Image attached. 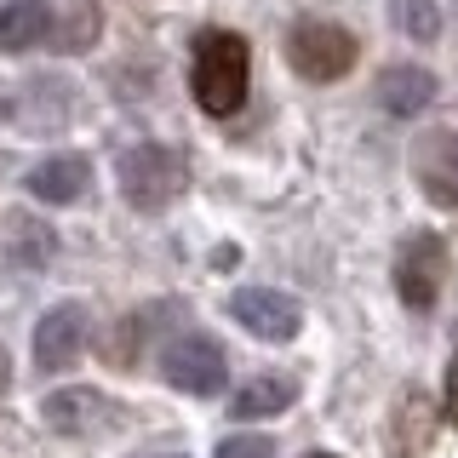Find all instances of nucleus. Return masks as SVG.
I'll return each instance as SVG.
<instances>
[{
	"mask_svg": "<svg viewBox=\"0 0 458 458\" xmlns=\"http://www.w3.org/2000/svg\"><path fill=\"white\" fill-rule=\"evenodd\" d=\"M247 75H252V52L241 35L229 29H207L195 40V69H190V86H195V104L207 114H235L247 104Z\"/></svg>",
	"mask_w": 458,
	"mask_h": 458,
	"instance_id": "f257e3e1",
	"label": "nucleus"
},
{
	"mask_svg": "<svg viewBox=\"0 0 458 458\" xmlns=\"http://www.w3.org/2000/svg\"><path fill=\"white\" fill-rule=\"evenodd\" d=\"M183 190H190V166H183L178 149H166V143H138V149L121 155V195L132 200L138 212H166Z\"/></svg>",
	"mask_w": 458,
	"mask_h": 458,
	"instance_id": "f03ea898",
	"label": "nucleus"
},
{
	"mask_svg": "<svg viewBox=\"0 0 458 458\" xmlns=\"http://www.w3.org/2000/svg\"><path fill=\"white\" fill-rule=\"evenodd\" d=\"M355 52H361L355 35L327 18H298L293 35H286V64L304 81H344L355 69Z\"/></svg>",
	"mask_w": 458,
	"mask_h": 458,
	"instance_id": "7ed1b4c3",
	"label": "nucleus"
},
{
	"mask_svg": "<svg viewBox=\"0 0 458 458\" xmlns=\"http://www.w3.org/2000/svg\"><path fill=\"white\" fill-rule=\"evenodd\" d=\"M441 281H447V241L441 235H407L401 241V258H395V293L412 315H429L441 298Z\"/></svg>",
	"mask_w": 458,
	"mask_h": 458,
	"instance_id": "20e7f679",
	"label": "nucleus"
},
{
	"mask_svg": "<svg viewBox=\"0 0 458 458\" xmlns=\"http://www.w3.org/2000/svg\"><path fill=\"white\" fill-rule=\"evenodd\" d=\"M166 384L172 390H183V395H218L224 390V378H229V361H224V344L218 338H178V344H166Z\"/></svg>",
	"mask_w": 458,
	"mask_h": 458,
	"instance_id": "39448f33",
	"label": "nucleus"
},
{
	"mask_svg": "<svg viewBox=\"0 0 458 458\" xmlns=\"http://www.w3.org/2000/svg\"><path fill=\"white\" fill-rule=\"evenodd\" d=\"M229 315H235L247 333L269 338V344H286L304 327V310H298V298L276 293V286H241L235 298H229Z\"/></svg>",
	"mask_w": 458,
	"mask_h": 458,
	"instance_id": "423d86ee",
	"label": "nucleus"
},
{
	"mask_svg": "<svg viewBox=\"0 0 458 458\" xmlns=\"http://www.w3.org/2000/svg\"><path fill=\"white\" fill-rule=\"evenodd\" d=\"M86 333H92V315H86V304H57L40 315L35 327V367L40 372H64L81 361L86 350Z\"/></svg>",
	"mask_w": 458,
	"mask_h": 458,
	"instance_id": "0eeeda50",
	"label": "nucleus"
},
{
	"mask_svg": "<svg viewBox=\"0 0 458 458\" xmlns=\"http://www.w3.org/2000/svg\"><path fill=\"white\" fill-rule=\"evenodd\" d=\"M40 412H47V424H52V429H64V436H92V429L121 424V407H114L104 390H86V384L52 390L47 401H40Z\"/></svg>",
	"mask_w": 458,
	"mask_h": 458,
	"instance_id": "6e6552de",
	"label": "nucleus"
},
{
	"mask_svg": "<svg viewBox=\"0 0 458 458\" xmlns=\"http://www.w3.org/2000/svg\"><path fill=\"white\" fill-rule=\"evenodd\" d=\"M372 98H378L384 114L412 121V114H424L429 104H436V75H429V69H419V64H395V69H384V75H378Z\"/></svg>",
	"mask_w": 458,
	"mask_h": 458,
	"instance_id": "1a4fd4ad",
	"label": "nucleus"
},
{
	"mask_svg": "<svg viewBox=\"0 0 458 458\" xmlns=\"http://www.w3.org/2000/svg\"><path fill=\"white\" fill-rule=\"evenodd\" d=\"M86 178H92L86 155H52V161H40L35 172H29V195L64 207V200H75V195L86 190Z\"/></svg>",
	"mask_w": 458,
	"mask_h": 458,
	"instance_id": "9d476101",
	"label": "nucleus"
},
{
	"mask_svg": "<svg viewBox=\"0 0 458 458\" xmlns=\"http://www.w3.org/2000/svg\"><path fill=\"white\" fill-rule=\"evenodd\" d=\"M52 40V6L47 0H12L0 12V52H29Z\"/></svg>",
	"mask_w": 458,
	"mask_h": 458,
	"instance_id": "9b49d317",
	"label": "nucleus"
},
{
	"mask_svg": "<svg viewBox=\"0 0 458 458\" xmlns=\"http://www.w3.org/2000/svg\"><path fill=\"white\" fill-rule=\"evenodd\" d=\"M293 378H276V372H264V378H247L235 390V401H229V412L235 419H276V412L293 407Z\"/></svg>",
	"mask_w": 458,
	"mask_h": 458,
	"instance_id": "f8f14e48",
	"label": "nucleus"
},
{
	"mask_svg": "<svg viewBox=\"0 0 458 458\" xmlns=\"http://www.w3.org/2000/svg\"><path fill=\"white\" fill-rule=\"evenodd\" d=\"M390 18L401 35H412V40H441V6L436 0H390Z\"/></svg>",
	"mask_w": 458,
	"mask_h": 458,
	"instance_id": "ddd939ff",
	"label": "nucleus"
},
{
	"mask_svg": "<svg viewBox=\"0 0 458 458\" xmlns=\"http://www.w3.org/2000/svg\"><path fill=\"white\" fill-rule=\"evenodd\" d=\"M52 258V235L40 224H18L12 229V264H23V269H40Z\"/></svg>",
	"mask_w": 458,
	"mask_h": 458,
	"instance_id": "4468645a",
	"label": "nucleus"
},
{
	"mask_svg": "<svg viewBox=\"0 0 458 458\" xmlns=\"http://www.w3.org/2000/svg\"><path fill=\"white\" fill-rule=\"evenodd\" d=\"M212 458H276V441H264V436H229L218 441V453Z\"/></svg>",
	"mask_w": 458,
	"mask_h": 458,
	"instance_id": "2eb2a0df",
	"label": "nucleus"
},
{
	"mask_svg": "<svg viewBox=\"0 0 458 458\" xmlns=\"http://www.w3.org/2000/svg\"><path fill=\"white\" fill-rule=\"evenodd\" d=\"M447 419L458 424V361H453V372H447Z\"/></svg>",
	"mask_w": 458,
	"mask_h": 458,
	"instance_id": "dca6fc26",
	"label": "nucleus"
},
{
	"mask_svg": "<svg viewBox=\"0 0 458 458\" xmlns=\"http://www.w3.org/2000/svg\"><path fill=\"white\" fill-rule=\"evenodd\" d=\"M6 121H18V98H12L6 86H0V126H6Z\"/></svg>",
	"mask_w": 458,
	"mask_h": 458,
	"instance_id": "f3484780",
	"label": "nucleus"
},
{
	"mask_svg": "<svg viewBox=\"0 0 458 458\" xmlns=\"http://www.w3.org/2000/svg\"><path fill=\"white\" fill-rule=\"evenodd\" d=\"M6 378H12V361H6V350H0V390H6Z\"/></svg>",
	"mask_w": 458,
	"mask_h": 458,
	"instance_id": "a211bd4d",
	"label": "nucleus"
},
{
	"mask_svg": "<svg viewBox=\"0 0 458 458\" xmlns=\"http://www.w3.org/2000/svg\"><path fill=\"white\" fill-rule=\"evenodd\" d=\"M155 458H183V453H155Z\"/></svg>",
	"mask_w": 458,
	"mask_h": 458,
	"instance_id": "6ab92c4d",
	"label": "nucleus"
},
{
	"mask_svg": "<svg viewBox=\"0 0 458 458\" xmlns=\"http://www.w3.org/2000/svg\"><path fill=\"white\" fill-rule=\"evenodd\" d=\"M310 458H333V453H310Z\"/></svg>",
	"mask_w": 458,
	"mask_h": 458,
	"instance_id": "aec40b11",
	"label": "nucleus"
}]
</instances>
